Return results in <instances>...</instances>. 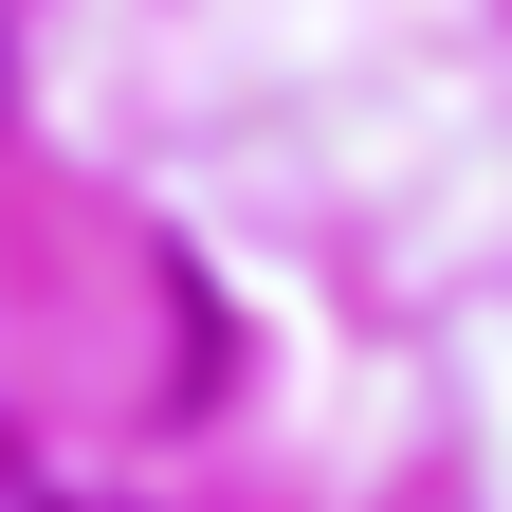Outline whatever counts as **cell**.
Listing matches in <instances>:
<instances>
[{"label":"cell","instance_id":"6da1fadb","mask_svg":"<svg viewBox=\"0 0 512 512\" xmlns=\"http://www.w3.org/2000/svg\"><path fill=\"white\" fill-rule=\"evenodd\" d=\"M0 110H19V37H0Z\"/></svg>","mask_w":512,"mask_h":512}]
</instances>
